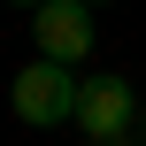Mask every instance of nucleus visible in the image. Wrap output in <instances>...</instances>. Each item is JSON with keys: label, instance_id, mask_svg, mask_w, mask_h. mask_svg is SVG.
I'll return each mask as SVG.
<instances>
[{"label": "nucleus", "instance_id": "nucleus-1", "mask_svg": "<svg viewBox=\"0 0 146 146\" xmlns=\"http://www.w3.org/2000/svg\"><path fill=\"white\" fill-rule=\"evenodd\" d=\"M139 92H131V77H115V69H100V77H85L77 85V123H85V139L92 146H115L131 139V123H139Z\"/></svg>", "mask_w": 146, "mask_h": 146}, {"label": "nucleus", "instance_id": "nucleus-2", "mask_svg": "<svg viewBox=\"0 0 146 146\" xmlns=\"http://www.w3.org/2000/svg\"><path fill=\"white\" fill-rule=\"evenodd\" d=\"M77 69H62V62H31L23 77H15V115L31 123V131H46V123H77Z\"/></svg>", "mask_w": 146, "mask_h": 146}, {"label": "nucleus", "instance_id": "nucleus-3", "mask_svg": "<svg viewBox=\"0 0 146 146\" xmlns=\"http://www.w3.org/2000/svg\"><path fill=\"white\" fill-rule=\"evenodd\" d=\"M31 38H38V62H85L92 54V8L85 0H38L31 8Z\"/></svg>", "mask_w": 146, "mask_h": 146}, {"label": "nucleus", "instance_id": "nucleus-4", "mask_svg": "<svg viewBox=\"0 0 146 146\" xmlns=\"http://www.w3.org/2000/svg\"><path fill=\"white\" fill-rule=\"evenodd\" d=\"M139 131H146V115H139Z\"/></svg>", "mask_w": 146, "mask_h": 146}, {"label": "nucleus", "instance_id": "nucleus-5", "mask_svg": "<svg viewBox=\"0 0 146 146\" xmlns=\"http://www.w3.org/2000/svg\"><path fill=\"white\" fill-rule=\"evenodd\" d=\"M115 146H123V139H115Z\"/></svg>", "mask_w": 146, "mask_h": 146}]
</instances>
